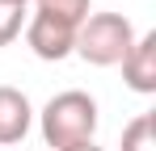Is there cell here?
I'll return each mask as SVG.
<instances>
[{"mask_svg":"<svg viewBox=\"0 0 156 151\" xmlns=\"http://www.w3.org/2000/svg\"><path fill=\"white\" fill-rule=\"evenodd\" d=\"M122 151H156V113H139L122 126Z\"/></svg>","mask_w":156,"mask_h":151,"instance_id":"6","label":"cell"},{"mask_svg":"<svg viewBox=\"0 0 156 151\" xmlns=\"http://www.w3.org/2000/svg\"><path fill=\"white\" fill-rule=\"evenodd\" d=\"M38 126H42V139L47 147L55 151H72L80 143H93L97 134V101L80 88H68L42 105L38 113Z\"/></svg>","mask_w":156,"mask_h":151,"instance_id":"1","label":"cell"},{"mask_svg":"<svg viewBox=\"0 0 156 151\" xmlns=\"http://www.w3.org/2000/svg\"><path fill=\"white\" fill-rule=\"evenodd\" d=\"M34 126V105L21 88L13 84H0V147H13L21 143Z\"/></svg>","mask_w":156,"mask_h":151,"instance_id":"5","label":"cell"},{"mask_svg":"<svg viewBox=\"0 0 156 151\" xmlns=\"http://www.w3.org/2000/svg\"><path fill=\"white\" fill-rule=\"evenodd\" d=\"M21 25H26V4L21 0H0V46L17 42Z\"/></svg>","mask_w":156,"mask_h":151,"instance_id":"8","label":"cell"},{"mask_svg":"<svg viewBox=\"0 0 156 151\" xmlns=\"http://www.w3.org/2000/svg\"><path fill=\"white\" fill-rule=\"evenodd\" d=\"M135 46V25L122 13H89L76 25V42L72 55H80L93 67H118L127 59V50Z\"/></svg>","mask_w":156,"mask_h":151,"instance_id":"2","label":"cell"},{"mask_svg":"<svg viewBox=\"0 0 156 151\" xmlns=\"http://www.w3.org/2000/svg\"><path fill=\"white\" fill-rule=\"evenodd\" d=\"M72 42H76V25H68V21H55L47 13H34L26 21V46L38 59H47V63L68 59L72 55Z\"/></svg>","mask_w":156,"mask_h":151,"instance_id":"3","label":"cell"},{"mask_svg":"<svg viewBox=\"0 0 156 151\" xmlns=\"http://www.w3.org/2000/svg\"><path fill=\"white\" fill-rule=\"evenodd\" d=\"M21 4H30V0H21Z\"/></svg>","mask_w":156,"mask_h":151,"instance_id":"10","label":"cell"},{"mask_svg":"<svg viewBox=\"0 0 156 151\" xmlns=\"http://www.w3.org/2000/svg\"><path fill=\"white\" fill-rule=\"evenodd\" d=\"M34 13H47L55 21H68V25H80L89 17V0H34Z\"/></svg>","mask_w":156,"mask_h":151,"instance_id":"7","label":"cell"},{"mask_svg":"<svg viewBox=\"0 0 156 151\" xmlns=\"http://www.w3.org/2000/svg\"><path fill=\"white\" fill-rule=\"evenodd\" d=\"M122 80H127L131 92H156V29H148L144 38H135V46L122 59Z\"/></svg>","mask_w":156,"mask_h":151,"instance_id":"4","label":"cell"},{"mask_svg":"<svg viewBox=\"0 0 156 151\" xmlns=\"http://www.w3.org/2000/svg\"><path fill=\"white\" fill-rule=\"evenodd\" d=\"M72 151H105V147H97V143H80V147H72Z\"/></svg>","mask_w":156,"mask_h":151,"instance_id":"9","label":"cell"}]
</instances>
